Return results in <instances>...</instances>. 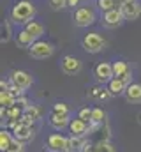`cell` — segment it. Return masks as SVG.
Segmentation results:
<instances>
[{"label":"cell","mask_w":141,"mask_h":152,"mask_svg":"<svg viewBox=\"0 0 141 152\" xmlns=\"http://www.w3.org/2000/svg\"><path fill=\"white\" fill-rule=\"evenodd\" d=\"M37 14V7L32 4V0H18L11 11H9V20L14 25H27L28 21H32Z\"/></svg>","instance_id":"1"},{"label":"cell","mask_w":141,"mask_h":152,"mask_svg":"<svg viewBox=\"0 0 141 152\" xmlns=\"http://www.w3.org/2000/svg\"><path fill=\"white\" fill-rule=\"evenodd\" d=\"M97 21V12L92 9V7H78L72 11V23L74 27L78 28H86V27H92L94 23Z\"/></svg>","instance_id":"2"},{"label":"cell","mask_w":141,"mask_h":152,"mask_svg":"<svg viewBox=\"0 0 141 152\" xmlns=\"http://www.w3.org/2000/svg\"><path fill=\"white\" fill-rule=\"evenodd\" d=\"M81 46H83V50H85L86 53L95 55V53H101L106 48V39L102 37L101 34H97V32H90V34H85V36H83Z\"/></svg>","instance_id":"3"},{"label":"cell","mask_w":141,"mask_h":152,"mask_svg":"<svg viewBox=\"0 0 141 152\" xmlns=\"http://www.w3.org/2000/svg\"><path fill=\"white\" fill-rule=\"evenodd\" d=\"M28 53H30L32 58H37V60L49 58V57L55 53V44L49 42V41H44V39H37L34 44L30 46Z\"/></svg>","instance_id":"4"},{"label":"cell","mask_w":141,"mask_h":152,"mask_svg":"<svg viewBox=\"0 0 141 152\" xmlns=\"http://www.w3.org/2000/svg\"><path fill=\"white\" fill-rule=\"evenodd\" d=\"M92 75H94L95 83H99V85H108V83L115 78L113 64H111V62H97V64L94 66Z\"/></svg>","instance_id":"5"},{"label":"cell","mask_w":141,"mask_h":152,"mask_svg":"<svg viewBox=\"0 0 141 152\" xmlns=\"http://www.w3.org/2000/svg\"><path fill=\"white\" fill-rule=\"evenodd\" d=\"M46 151L48 152H69V136L62 133H51L46 138Z\"/></svg>","instance_id":"6"},{"label":"cell","mask_w":141,"mask_h":152,"mask_svg":"<svg viewBox=\"0 0 141 152\" xmlns=\"http://www.w3.org/2000/svg\"><path fill=\"white\" fill-rule=\"evenodd\" d=\"M9 81H11L14 87L21 88V90H28V88L34 85V76L30 75L28 71L14 69V71H11V75H9Z\"/></svg>","instance_id":"7"},{"label":"cell","mask_w":141,"mask_h":152,"mask_svg":"<svg viewBox=\"0 0 141 152\" xmlns=\"http://www.w3.org/2000/svg\"><path fill=\"white\" fill-rule=\"evenodd\" d=\"M12 131V134H14V138L16 140H20V142H30V140H34L35 136V129H34V124H27V122H23L21 118L18 120V124L11 129Z\"/></svg>","instance_id":"8"},{"label":"cell","mask_w":141,"mask_h":152,"mask_svg":"<svg viewBox=\"0 0 141 152\" xmlns=\"http://www.w3.org/2000/svg\"><path fill=\"white\" fill-rule=\"evenodd\" d=\"M124 21H125V18H124L120 7H118V9L106 11V12L101 14V23H102L104 28H118Z\"/></svg>","instance_id":"9"},{"label":"cell","mask_w":141,"mask_h":152,"mask_svg":"<svg viewBox=\"0 0 141 152\" xmlns=\"http://www.w3.org/2000/svg\"><path fill=\"white\" fill-rule=\"evenodd\" d=\"M60 69H62L64 75L74 76L83 69V64H81V60H79L78 57H74V55H64V57L60 58Z\"/></svg>","instance_id":"10"},{"label":"cell","mask_w":141,"mask_h":152,"mask_svg":"<svg viewBox=\"0 0 141 152\" xmlns=\"http://www.w3.org/2000/svg\"><path fill=\"white\" fill-rule=\"evenodd\" d=\"M88 126H90V122H85V120H81L79 117H76V118H70L69 122V136H74V138H86L88 136Z\"/></svg>","instance_id":"11"},{"label":"cell","mask_w":141,"mask_h":152,"mask_svg":"<svg viewBox=\"0 0 141 152\" xmlns=\"http://www.w3.org/2000/svg\"><path fill=\"white\" fill-rule=\"evenodd\" d=\"M86 97H88L90 101H95V103H104L108 99H111V94H109L108 87L97 83V85H94V87H88Z\"/></svg>","instance_id":"12"},{"label":"cell","mask_w":141,"mask_h":152,"mask_svg":"<svg viewBox=\"0 0 141 152\" xmlns=\"http://www.w3.org/2000/svg\"><path fill=\"white\" fill-rule=\"evenodd\" d=\"M120 11H122L125 21H134V20L140 18V14H141V2L140 0H134V2H129V4H122Z\"/></svg>","instance_id":"13"},{"label":"cell","mask_w":141,"mask_h":152,"mask_svg":"<svg viewBox=\"0 0 141 152\" xmlns=\"http://www.w3.org/2000/svg\"><path fill=\"white\" fill-rule=\"evenodd\" d=\"M69 122H70V115H58L53 113V112H49V115H48V124L55 131H64L65 127H69Z\"/></svg>","instance_id":"14"},{"label":"cell","mask_w":141,"mask_h":152,"mask_svg":"<svg viewBox=\"0 0 141 152\" xmlns=\"http://www.w3.org/2000/svg\"><path fill=\"white\" fill-rule=\"evenodd\" d=\"M113 73H115L116 78L125 80L129 85L132 83V69L129 67V64H127L125 60H116V62H113Z\"/></svg>","instance_id":"15"},{"label":"cell","mask_w":141,"mask_h":152,"mask_svg":"<svg viewBox=\"0 0 141 152\" xmlns=\"http://www.w3.org/2000/svg\"><path fill=\"white\" fill-rule=\"evenodd\" d=\"M108 90H109V94H111V97H118V96H124L125 94V90H127V87H129V83L125 81V80H122V78H113L108 85Z\"/></svg>","instance_id":"16"},{"label":"cell","mask_w":141,"mask_h":152,"mask_svg":"<svg viewBox=\"0 0 141 152\" xmlns=\"http://www.w3.org/2000/svg\"><path fill=\"white\" fill-rule=\"evenodd\" d=\"M124 97H125V101H127V103L140 104V103H141V81H132V83L127 87V90H125Z\"/></svg>","instance_id":"17"},{"label":"cell","mask_w":141,"mask_h":152,"mask_svg":"<svg viewBox=\"0 0 141 152\" xmlns=\"http://www.w3.org/2000/svg\"><path fill=\"white\" fill-rule=\"evenodd\" d=\"M14 41H16V44H18V48H23V50H30V46L34 44L37 39L30 34V32H27L23 27L18 30V34H14Z\"/></svg>","instance_id":"18"},{"label":"cell","mask_w":141,"mask_h":152,"mask_svg":"<svg viewBox=\"0 0 141 152\" xmlns=\"http://www.w3.org/2000/svg\"><path fill=\"white\" fill-rule=\"evenodd\" d=\"M41 117H42V108H41L39 104H32V103H30V104L25 108L21 120L27 122V124H35Z\"/></svg>","instance_id":"19"},{"label":"cell","mask_w":141,"mask_h":152,"mask_svg":"<svg viewBox=\"0 0 141 152\" xmlns=\"http://www.w3.org/2000/svg\"><path fill=\"white\" fill-rule=\"evenodd\" d=\"M16 138H14V134H12V131L11 129H7V127H2V131H0V152H5L11 145H12V142H14Z\"/></svg>","instance_id":"20"},{"label":"cell","mask_w":141,"mask_h":152,"mask_svg":"<svg viewBox=\"0 0 141 152\" xmlns=\"http://www.w3.org/2000/svg\"><path fill=\"white\" fill-rule=\"evenodd\" d=\"M23 28H25L27 32H30L35 39H41L42 37V34H44V25H42L41 21H37V20L28 21L27 25H23Z\"/></svg>","instance_id":"21"},{"label":"cell","mask_w":141,"mask_h":152,"mask_svg":"<svg viewBox=\"0 0 141 152\" xmlns=\"http://www.w3.org/2000/svg\"><path fill=\"white\" fill-rule=\"evenodd\" d=\"M0 104L5 108H11V106L18 104V97L11 90H0Z\"/></svg>","instance_id":"22"},{"label":"cell","mask_w":141,"mask_h":152,"mask_svg":"<svg viewBox=\"0 0 141 152\" xmlns=\"http://www.w3.org/2000/svg\"><path fill=\"white\" fill-rule=\"evenodd\" d=\"M12 25H14V23H12V21H11L9 18L2 21V37H0L2 44H4V42H9V41H11L12 34H14V32H12Z\"/></svg>","instance_id":"23"},{"label":"cell","mask_w":141,"mask_h":152,"mask_svg":"<svg viewBox=\"0 0 141 152\" xmlns=\"http://www.w3.org/2000/svg\"><path fill=\"white\" fill-rule=\"evenodd\" d=\"M95 147V152H116V147L113 145L111 140H106V138H101L94 143Z\"/></svg>","instance_id":"24"},{"label":"cell","mask_w":141,"mask_h":152,"mask_svg":"<svg viewBox=\"0 0 141 152\" xmlns=\"http://www.w3.org/2000/svg\"><path fill=\"white\" fill-rule=\"evenodd\" d=\"M86 138H74L69 136V152H83L85 145H86Z\"/></svg>","instance_id":"25"},{"label":"cell","mask_w":141,"mask_h":152,"mask_svg":"<svg viewBox=\"0 0 141 152\" xmlns=\"http://www.w3.org/2000/svg\"><path fill=\"white\" fill-rule=\"evenodd\" d=\"M97 7H99L101 12H106V11H111V9H118L120 2L118 0H97Z\"/></svg>","instance_id":"26"},{"label":"cell","mask_w":141,"mask_h":152,"mask_svg":"<svg viewBox=\"0 0 141 152\" xmlns=\"http://www.w3.org/2000/svg\"><path fill=\"white\" fill-rule=\"evenodd\" d=\"M51 112L53 113H58V115H70V108H69V104H65L64 101H57L51 106Z\"/></svg>","instance_id":"27"},{"label":"cell","mask_w":141,"mask_h":152,"mask_svg":"<svg viewBox=\"0 0 141 152\" xmlns=\"http://www.w3.org/2000/svg\"><path fill=\"white\" fill-rule=\"evenodd\" d=\"M92 122H95V124H104L106 122V112L102 108H99V106L92 108Z\"/></svg>","instance_id":"28"},{"label":"cell","mask_w":141,"mask_h":152,"mask_svg":"<svg viewBox=\"0 0 141 152\" xmlns=\"http://www.w3.org/2000/svg\"><path fill=\"white\" fill-rule=\"evenodd\" d=\"M76 117H79V118H81V120H85V122H92V108H88V106L79 108Z\"/></svg>","instance_id":"29"},{"label":"cell","mask_w":141,"mask_h":152,"mask_svg":"<svg viewBox=\"0 0 141 152\" xmlns=\"http://www.w3.org/2000/svg\"><path fill=\"white\" fill-rule=\"evenodd\" d=\"M5 152H27V147H25V142H20V140H14L12 145L7 149Z\"/></svg>","instance_id":"30"},{"label":"cell","mask_w":141,"mask_h":152,"mask_svg":"<svg viewBox=\"0 0 141 152\" xmlns=\"http://www.w3.org/2000/svg\"><path fill=\"white\" fill-rule=\"evenodd\" d=\"M49 7L53 11H62L65 7H69V4H67V0H49Z\"/></svg>","instance_id":"31"},{"label":"cell","mask_w":141,"mask_h":152,"mask_svg":"<svg viewBox=\"0 0 141 152\" xmlns=\"http://www.w3.org/2000/svg\"><path fill=\"white\" fill-rule=\"evenodd\" d=\"M79 2H81V0H67V4H69V7H70V9H78Z\"/></svg>","instance_id":"32"},{"label":"cell","mask_w":141,"mask_h":152,"mask_svg":"<svg viewBox=\"0 0 141 152\" xmlns=\"http://www.w3.org/2000/svg\"><path fill=\"white\" fill-rule=\"evenodd\" d=\"M83 152H95V147H94V143H90V142H88V143L85 145Z\"/></svg>","instance_id":"33"},{"label":"cell","mask_w":141,"mask_h":152,"mask_svg":"<svg viewBox=\"0 0 141 152\" xmlns=\"http://www.w3.org/2000/svg\"><path fill=\"white\" fill-rule=\"evenodd\" d=\"M118 2H120V5H122V4H129V2H134V0H118Z\"/></svg>","instance_id":"34"},{"label":"cell","mask_w":141,"mask_h":152,"mask_svg":"<svg viewBox=\"0 0 141 152\" xmlns=\"http://www.w3.org/2000/svg\"><path fill=\"white\" fill-rule=\"evenodd\" d=\"M138 124H140V126H141V112H140V113H138Z\"/></svg>","instance_id":"35"}]
</instances>
